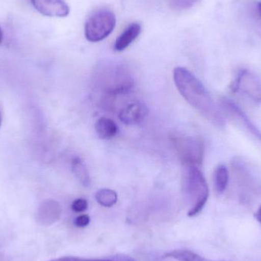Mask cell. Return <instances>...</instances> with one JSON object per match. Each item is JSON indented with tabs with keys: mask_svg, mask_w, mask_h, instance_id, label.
I'll return each instance as SVG.
<instances>
[{
	"mask_svg": "<svg viewBox=\"0 0 261 261\" xmlns=\"http://www.w3.org/2000/svg\"><path fill=\"white\" fill-rule=\"evenodd\" d=\"M61 215V204L53 199H47L40 205L36 213V222L41 226H50L59 220Z\"/></svg>",
	"mask_w": 261,
	"mask_h": 261,
	"instance_id": "ba28073f",
	"label": "cell"
},
{
	"mask_svg": "<svg viewBox=\"0 0 261 261\" xmlns=\"http://www.w3.org/2000/svg\"><path fill=\"white\" fill-rule=\"evenodd\" d=\"M103 89L111 95L125 94L133 87L132 77L127 75L126 72L118 67L104 69Z\"/></svg>",
	"mask_w": 261,
	"mask_h": 261,
	"instance_id": "52a82bcc",
	"label": "cell"
},
{
	"mask_svg": "<svg viewBox=\"0 0 261 261\" xmlns=\"http://www.w3.org/2000/svg\"><path fill=\"white\" fill-rule=\"evenodd\" d=\"M173 80L176 88L190 106L216 128L225 127V117L220 109L193 73L184 67H176L173 70Z\"/></svg>",
	"mask_w": 261,
	"mask_h": 261,
	"instance_id": "6da1fadb",
	"label": "cell"
},
{
	"mask_svg": "<svg viewBox=\"0 0 261 261\" xmlns=\"http://www.w3.org/2000/svg\"><path fill=\"white\" fill-rule=\"evenodd\" d=\"M72 170H73V173H74L76 179L81 182V185L85 187H90L91 184L90 174H89L87 167L81 158H77V156L73 158L72 161Z\"/></svg>",
	"mask_w": 261,
	"mask_h": 261,
	"instance_id": "9a60e30c",
	"label": "cell"
},
{
	"mask_svg": "<svg viewBox=\"0 0 261 261\" xmlns=\"http://www.w3.org/2000/svg\"><path fill=\"white\" fill-rule=\"evenodd\" d=\"M220 110L230 120L239 125V127L248 132L253 138L261 143L260 130L253 123L252 121L245 114V112L231 99L222 98L220 100Z\"/></svg>",
	"mask_w": 261,
	"mask_h": 261,
	"instance_id": "8992f818",
	"label": "cell"
},
{
	"mask_svg": "<svg viewBox=\"0 0 261 261\" xmlns=\"http://www.w3.org/2000/svg\"><path fill=\"white\" fill-rule=\"evenodd\" d=\"M141 32V24L138 22L132 23L118 37L115 43V49L117 51L125 50L138 38Z\"/></svg>",
	"mask_w": 261,
	"mask_h": 261,
	"instance_id": "8fae6325",
	"label": "cell"
},
{
	"mask_svg": "<svg viewBox=\"0 0 261 261\" xmlns=\"http://www.w3.org/2000/svg\"><path fill=\"white\" fill-rule=\"evenodd\" d=\"M254 216H255L257 222H259V223H260L261 225V205H260V207H259L258 210H257V211L256 212Z\"/></svg>",
	"mask_w": 261,
	"mask_h": 261,
	"instance_id": "603a6c76",
	"label": "cell"
},
{
	"mask_svg": "<svg viewBox=\"0 0 261 261\" xmlns=\"http://www.w3.org/2000/svg\"><path fill=\"white\" fill-rule=\"evenodd\" d=\"M88 208V202L85 199H77L71 204V208L75 213H83Z\"/></svg>",
	"mask_w": 261,
	"mask_h": 261,
	"instance_id": "d6986e66",
	"label": "cell"
},
{
	"mask_svg": "<svg viewBox=\"0 0 261 261\" xmlns=\"http://www.w3.org/2000/svg\"><path fill=\"white\" fill-rule=\"evenodd\" d=\"M3 31H2L1 27H0V45H1L2 42H3Z\"/></svg>",
	"mask_w": 261,
	"mask_h": 261,
	"instance_id": "d4e9b609",
	"label": "cell"
},
{
	"mask_svg": "<svg viewBox=\"0 0 261 261\" xmlns=\"http://www.w3.org/2000/svg\"><path fill=\"white\" fill-rule=\"evenodd\" d=\"M149 110L144 104L135 102L124 108L119 113V119L127 125L141 123L148 115Z\"/></svg>",
	"mask_w": 261,
	"mask_h": 261,
	"instance_id": "30bf717a",
	"label": "cell"
},
{
	"mask_svg": "<svg viewBox=\"0 0 261 261\" xmlns=\"http://www.w3.org/2000/svg\"><path fill=\"white\" fill-rule=\"evenodd\" d=\"M184 189L188 198L190 210L189 217H194L202 212L210 196L208 184L199 167L185 166Z\"/></svg>",
	"mask_w": 261,
	"mask_h": 261,
	"instance_id": "7a4b0ae2",
	"label": "cell"
},
{
	"mask_svg": "<svg viewBox=\"0 0 261 261\" xmlns=\"http://www.w3.org/2000/svg\"><path fill=\"white\" fill-rule=\"evenodd\" d=\"M48 261H115L113 259L103 260V259H86L77 257H62L59 258L52 259Z\"/></svg>",
	"mask_w": 261,
	"mask_h": 261,
	"instance_id": "ffe728a7",
	"label": "cell"
},
{
	"mask_svg": "<svg viewBox=\"0 0 261 261\" xmlns=\"http://www.w3.org/2000/svg\"><path fill=\"white\" fill-rule=\"evenodd\" d=\"M1 125H2V118H1V115H0V128H1Z\"/></svg>",
	"mask_w": 261,
	"mask_h": 261,
	"instance_id": "484cf974",
	"label": "cell"
},
{
	"mask_svg": "<svg viewBox=\"0 0 261 261\" xmlns=\"http://www.w3.org/2000/svg\"><path fill=\"white\" fill-rule=\"evenodd\" d=\"M116 24V15L111 10L98 9L86 21L84 28L86 38L90 42L102 41L113 32Z\"/></svg>",
	"mask_w": 261,
	"mask_h": 261,
	"instance_id": "277c9868",
	"label": "cell"
},
{
	"mask_svg": "<svg viewBox=\"0 0 261 261\" xmlns=\"http://www.w3.org/2000/svg\"><path fill=\"white\" fill-rule=\"evenodd\" d=\"M90 218L88 215H82L75 219V225L78 228H84L90 224Z\"/></svg>",
	"mask_w": 261,
	"mask_h": 261,
	"instance_id": "44dd1931",
	"label": "cell"
},
{
	"mask_svg": "<svg viewBox=\"0 0 261 261\" xmlns=\"http://www.w3.org/2000/svg\"><path fill=\"white\" fill-rule=\"evenodd\" d=\"M232 170L234 180L237 184H240L243 187H252L253 182H254V179L249 170L242 161L239 159L233 161Z\"/></svg>",
	"mask_w": 261,
	"mask_h": 261,
	"instance_id": "7c38bea8",
	"label": "cell"
},
{
	"mask_svg": "<svg viewBox=\"0 0 261 261\" xmlns=\"http://www.w3.org/2000/svg\"><path fill=\"white\" fill-rule=\"evenodd\" d=\"M231 90L254 104L261 103V81L257 75L247 69L238 73L231 85Z\"/></svg>",
	"mask_w": 261,
	"mask_h": 261,
	"instance_id": "5b68a950",
	"label": "cell"
},
{
	"mask_svg": "<svg viewBox=\"0 0 261 261\" xmlns=\"http://www.w3.org/2000/svg\"><path fill=\"white\" fill-rule=\"evenodd\" d=\"M173 9L176 10H185L193 7L199 0H167Z\"/></svg>",
	"mask_w": 261,
	"mask_h": 261,
	"instance_id": "ac0fdd59",
	"label": "cell"
},
{
	"mask_svg": "<svg viewBox=\"0 0 261 261\" xmlns=\"http://www.w3.org/2000/svg\"><path fill=\"white\" fill-rule=\"evenodd\" d=\"M164 257L173 258L178 261H214L202 257L190 250H175L164 254Z\"/></svg>",
	"mask_w": 261,
	"mask_h": 261,
	"instance_id": "2e32d148",
	"label": "cell"
},
{
	"mask_svg": "<svg viewBox=\"0 0 261 261\" xmlns=\"http://www.w3.org/2000/svg\"><path fill=\"white\" fill-rule=\"evenodd\" d=\"M229 182V171L226 166L220 164L214 173V186L216 193L222 194L226 190Z\"/></svg>",
	"mask_w": 261,
	"mask_h": 261,
	"instance_id": "5bb4252c",
	"label": "cell"
},
{
	"mask_svg": "<svg viewBox=\"0 0 261 261\" xmlns=\"http://www.w3.org/2000/svg\"><path fill=\"white\" fill-rule=\"evenodd\" d=\"M172 144L184 166L199 167L203 162L205 145L199 137L175 133L170 136Z\"/></svg>",
	"mask_w": 261,
	"mask_h": 261,
	"instance_id": "3957f363",
	"label": "cell"
},
{
	"mask_svg": "<svg viewBox=\"0 0 261 261\" xmlns=\"http://www.w3.org/2000/svg\"><path fill=\"white\" fill-rule=\"evenodd\" d=\"M112 259L115 261H136L130 256L124 255V254H118L113 257Z\"/></svg>",
	"mask_w": 261,
	"mask_h": 261,
	"instance_id": "7402d4cb",
	"label": "cell"
},
{
	"mask_svg": "<svg viewBox=\"0 0 261 261\" xmlns=\"http://www.w3.org/2000/svg\"><path fill=\"white\" fill-rule=\"evenodd\" d=\"M95 197L99 205L108 207V208L113 206L118 201L117 193L110 189H102L98 190Z\"/></svg>",
	"mask_w": 261,
	"mask_h": 261,
	"instance_id": "e0dca14e",
	"label": "cell"
},
{
	"mask_svg": "<svg viewBox=\"0 0 261 261\" xmlns=\"http://www.w3.org/2000/svg\"><path fill=\"white\" fill-rule=\"evenodd\" d=\"M39 13L47 17L64 18L70 13V8L64 0H31Z\"/></svg>",
	"mask_w": 261,
	"mask_h": 261,
	"instance_id": "9c48e42d",
	"label": "cell"
},
{
	"mask_svg": "<svg viewBox=\"0 0 261 261\" xmlns=\"http://www.w3.org/2000/svg\"><path fill=\"white\" fill-rule=\"evenodd\" d=\"M257 10H258V13L261 18V2H259V3H257Z\"/></svg>",
	"mask_w": 261,
	"mask_h": 261,
	"instance_id": "cb8c5ba5",
	"label": "cell"
},
{
	"mask_svg": "<svg viewBox=\"0 0 261 261\" xmlns=\"http://www.w3.org/2000/svg\"><path fill=\"white\" fill-rule=\"evenodd\" d=\"M96 134L101 139H111L119 132L117 125L114 121L108 118H100L95 125Z\"/></svg>",
	"mask_w": 261,
	"mask_h": 261,
	"instance_id": "4fadbf2b",
	"label": "cell"
}]
</instances>
